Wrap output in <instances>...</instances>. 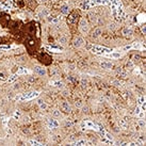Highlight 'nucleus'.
Segmentation results:
<instances>
[{
  "mask_svg": "<svg viewBox=\"0 0 146 146\" xmlns=\"http://www.w3.org/2000/svg\"><path fill=\"white\" fill-rule=\"evenodd\" d=\"M25 37H40V26L36 21H30L23 25L21 33L14 36V41L18 44H23Z\"/></svg>",
  "mask_w": 146,
  "mask_h": 146,
  "instance_id": "nucleus-1",
  "label": "nucleus"
},
{
  "mask_svg": "<svg viewBox=\"0 0 146 146\" xmlns=\"http://www.w3.org/2000/svg\"><path fill=\"white\" fill-rule=\"evenodd\" d=\"M23 44L25 45L26 50H27L29 56L34 58L35 54L41 49V37H25L24 41H23Z\"/></svg>",
  "mask_w": 146,
  "mask_h": 146,
  "instance_id": "nucleus-2",
  "label": "nucleus"
},
{
  "mask_svg": "<svg viewBox=\"0 0 146 146\" xmlns=\"http://www.w3.org/2000/svg\"><path fill=\"white\" fill-rule=\"evenodd\" d=\"M80 17H81V14H80V11H79V10H73V11L68 14L67 19H66V23H67V25L69 26L72 32L74 31V28H77L78 24H79V21H80Z\"/></svg>",
  "mask_w": 146,
  "mask_h": 146,
  "instance_id": "nucleus-3",
  "label": "nucleus"
},
{
  "mask_svg": "<svg viewBox=\"0 0 146 146\" xmlns=\"http://www.w3.org/2000/svg\"><path fill=\"white\" fill-rule=\"evenodd\" d=\"M23 25H24V23H23L21 19H14V21L11 19V21L9 23V26H8V28L7 29H9L10 34L14 37V36H16L17 34H19V33H21Z\"/></svg>",
  "mask_w": 146,
  "mask_h": 146,
  "instance_id": "nucleus-4",
  "label": "nucleus"
},
{
  "mask_svg": "<svg viewBox=\"0 0 146 146\" xmlns=\"http://www.w3.org/2000/svg\"><path fill=\"white\" fill-rule=\"evenodd\" d=\"M34 58H36L37 61L40 62L42 65H44V66H49V65H51V63H52V61H53L51 54L47 53L46 51H38V52L35 54V57Z\"/></svg>",
  "mask_w": 146,
  "mask_h": 146,
  "instance_id": "nucleus-5",
  "label": "nucleus"
},
{
  "mask_svg": "<svg viewBox=\"0 0 146 146\" xmlns=\"http://www.w3.org/2000/svg\"><path fill=\"white\" fill-rule=\"evenodd\" d=\"M11 21V15L7 12L0 13V26L1 28L7 29L9 26V23Z\"/></svg>",
  "mask_w": 146,
  "mask_h": 146,
  "instance_id": "nucleus-6",
  "label": "nucleus"
},
{
  "mask_svg": "<svg viewBox=\"0 0 146 146\" xmlns=\"http://www.w3.org/2000/svg\"><path fill=\"white\" fill-rule=\"evenodd\" d=\"M24 3L30 11H35L36 8L38 7L36 0H24Z\"/></svg>",
  "mask_w": 146,
  "mask_h": 146,
  "instance_id": "nucleus-7",
  "label": "nucleus"
},
{
  "mask_svg": "<svg viewBox=\"0 0 146 146\" xmlns=\"http://www.w3.org/2000/svg\"><path fill=\"white\" fill-rule=\"evenodd\" d=\"M14 41V37L11 35V36H0V45L2 44H11V43H13Z\"/></svg>",
  "mask_w": 146,
  "mask_h": 146,
  "instance_id": "nucleus-8",
  "label": "nucleus"
}]
</instances>
